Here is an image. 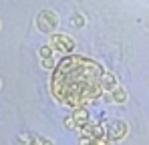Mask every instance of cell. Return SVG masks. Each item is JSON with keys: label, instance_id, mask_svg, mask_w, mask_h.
Here are the masks:
<instances>
[{"label": "cell", "instance_id": "1", "mask_svg": "<svg viewBox=\"0 0 149 145\" xmlns=\"http://www.w3.org/2000/svg\"><path fill=\"white\" fill-rule=\"evenodd\" d=\"M103 75L105 71L99 63L79 54H69L61 59L54 67L50 91L54 99L61 101L63 105L83 109V105H87L89 101L97 99L103 93Z\"/></svg>", "mask_w": 149, "mask_h": 145}, {"label": "cell", "instance_id": "2", "mask_svg": "<svg viewBox=\"0 0 149 145\" xmlns=\"http://www.w3.org/2000/svg\"><path fill=\"white\" fill-rule=\"evenodd\" d=\"M36 26L40 32H50L54 34L56 26H58V16L52 12V10H40L38 16H36Z\"/></svg>", "mask_w": 149, "mask_h": 145}, {"label": "cell", "instance_id": "3", "mask_svg": "<svg viewBox=\"0 0 149 145\" xmlns=\"http://www.w3.org/2000/svg\"><path fill=\"white\" fill-rule=\"evenodd\" d=\"M50 48H52V50H58V52H63V54H67V52H73L74 40L69 34L54 32V34H50Z\"/></svg>", "mask_w": 149, "mask_h": 145}, {"label": "cell", "instance_id": "4", "mask_svg": "<svg viewBox=\"0 0 149 145\" xmlns=\"http://www.w3.org/2000/svg\"><path fill=\"white\" fill-rule=\"evenodd\" d=\"M127 135V123L125 121H111L107 127V141H119Z\"/></svg>", "mask_w": 149, "mask_h": 145}, {"label": "cell", "instance_id": "5", "mask_svg": "<svg viewBox=\"0 0 149 145\" xmlns=\"http://www.w3.org/2000/svg\"><path fill=\"white\" fill-rule=\"evenodd\" d=\"M101 87H103V91H105V93H113V91L119 87V83H117L115 75L105 72V75H103V79H101Z\"/></svg>", "mask_w": 149, "mask_h": 145}, {"label": "cell", "instance_id": "6", "mask_svg": "<svg viewBox=\"0 0 149 145\" xmlns=\"http://www.w3.org/2000/svg\"><path fill=\"white\" fill-rule=\"evenodd\" d=\"M73 119L74 123H77V127H85V125H89V111L87 109H77L73 113Z\"/></svg>", "mask_w": 149, "mask_h": 145}, {"label": "cell", "instance_id": "7", "mask_svg": "<svg viewBox=\"0 0 149 145\" xmlns=\"http://www.w3.org/2000/svg\"><path fill=\"white\" fill-rule=\"evenodd\" d=\"M111 95H113V101H115V103H125V101H127V91H125L123 87H117Z\"/></svg>", "mask_w": 149, "mask_h": 145}, {"label": "cell", "instance_id": "8", "mask_svg": "<svg viewBox=\"0 0 149 145\" xmlns=\"http://www.w3.org/2000/svg\"><path fill=\"white\" fill-rule=\"evenodd\" d=\"M38 54H40V59H42V61H49V59H52V48H50V45L40 47V48H38Z\"/></svg>", "mask_w": 149, "mask_h": 145}, {"label": "cell", "instance_id": "9", "mask_svg": "<svg viewBox=\"0 0 149 145\" xmlns=\"http://www.w3.org/2000/svg\"><path fill=\"white\" fill-rule=\"evenodd\" d=\"M71 24H73V26H77V28L85 26V18H83V14H73V18H71Z\"/></svg>", "mask_w": 149, "mask_h": 145}, {"label": "cell", "instance_id": "10", "mask_svg": "<svg viewBox=\"0 0 149 145\" xmlns=\"http://www.w3.org/2000/svg\"><path fill=\"white\" fill-rule=\"evenodd\" d=\"M65 127H69V129H77V123H74L73 115H71V117H67V119H65Z\"/></svg>", "mask_w": 149, "mask_h": 145}, {"label": "cell", "instance_id": "11", "mask_svg": "<svg viewBox=\"0 0 149 145\" xmlns=\"http://www.w3.org/2000/svg\"><path fill=\"white\" fill-rule=\"evenodd\" d=\"M42 67H45V69H52V67H54V61H52V59H49V61H42Z\"/></svg>", "mask_w": 149, "mask_h": 145}, {"label": "cell", "instance_id": "12", "mask_svg": "<svg viewBox=\"0 0 149 145\" xmlns=\"http://www.w3.org/2000/svg\"><path fill=\"white\" fill-rule=\"evenodd\" d=\"M79 145H93V139H87V137H81Z\"/></svg>", "mask_w": 149, "mask_h": 145}, {"label": "cell", "instance_id": "13", "mask_svg": "<svg viewBox=\"0 0 149 145\" xmlns=\"http://www.w3.org/2000/svg\"><path fill=\"white\" fill-rule=\"evenodd\" d=\"M93 145H109V141H107V139H95V141H93Z\"/></svg>", "mask_w": 149, "mask_h": 145}]
</instances>
